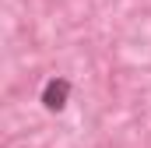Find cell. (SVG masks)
<instances>
[{"mask_svg": "<svg viewBox=\"0 0 151 148\" xmlns=\"http://www.w3.org/2000/svg\"><path fill=\"white\" fill-rule=\"evenodd\" d=\"M67 95H70V81H67V78H49L46 88H42L46 110H63V106H67Z\"/></svg>", "mask_w": 151, "mask_h": 148, "instance_id": "obj_1", "label": "cell"}]
</instances>
